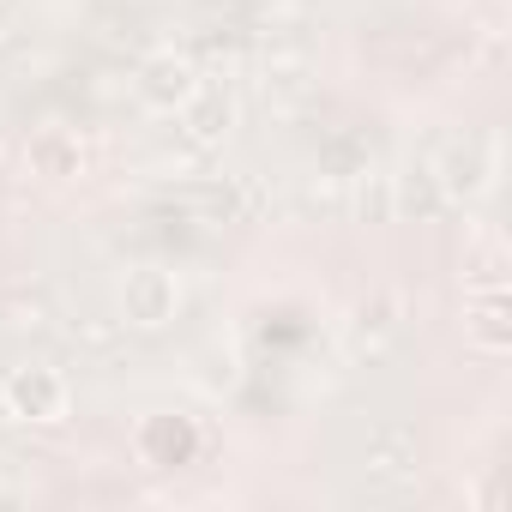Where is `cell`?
Segmentation results:
<instances>
[{
    "label": "cell",
    "mask_w": 512,
    "mask_h": 512,
    "mask_svg": "<svg viewBox=\"0 0 512 512\" xmlns=\"http://www.w3.org/2000/svg\"><path fill=\"white\" fill-rule=\"evenodd\" d=\"M229 121H235V109H229V97H217V91H193V97L181 103V127H187V139H193V145L223 139V133H229Z\"/></svg>",
    "instance_id": "277c9868"
},
{
    "label": "cell",
    "mask_w": 512,
    "mask_h": 512,
    "mask_svg": "<svg viewBox=\"0 0 512 512\" xmlns=\"http://www.w3.org/2000/svg\"><path fill=\"white\" fill-rule=\"evenodd\" d=\"M139 91H145L157 109H181V103L199 91V79H193V67H187L181 55H157V61L139 73Z\"/></svg>",
    "instance_id": "3957f363"
},
{
    "label": "cell",
    "mask_w": 512,
    "mask_h": 512,
    "mask_svg": "<svg viewBox=\"0 0 512 512\" xmlns=\"http://www.w3.org/2000/svg\"><path fill=\"white\" fill-rule=\"evenodd\" d=\"M67 404H73L67 374H55V368H43V362H25V368H13L7 380H0V410L19 416V422L55 428V422H67Z\"/></svg>",
    "instance_id": "6da1fadb"
},
{
    "label": "cell",
    "mask_w": 512,
    "mask_h": 512,
    "mask_svg": "<svg viewBox=\"0 0 512 512\" xmlns=\"http://www.w3.org/2000/svg\"><path fill=\"white\" fill-rule=\"evenodd\" d=\"M175 302H181V290H175V278H169L163 266H139V272H127V284H121V314H127V326H139V332L169 326V320H175Z\"/></svg>",
    "instance_id": "7a4b0ae2"
}]
</instances>
